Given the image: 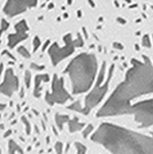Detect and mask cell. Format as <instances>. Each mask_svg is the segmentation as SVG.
Listing matches in <instances>:
<instances>
[{
	"label": "cell",
	"mask_w": 153,
	"mask_h": 154,
	"mask_svg": "<svg viewBox=\"0 0 153 154\" xmlns=\"http://www.w3.org/2000/svg\"><path fill=\"white\" fill-rule=\"evenodd\" d=\"M8 147H9V153H11V154H15V153H14V152H15V149H17V151H20L21 153H23V152H22V149H21V147H20L19 145H17V144H16L14 140L9 141Z\"/></svg>",
	"instance_id": "4fadbf2b"
},
{
	"label": "cell",
	"mask_w": 153,
	"mask_h": 154,
	"mask_svg": "<svg viewBox=\"0 0 153 154\" xmlns=\"http://www.w3.org/2000/svg\"><path fill=\"white\" fill-rule=\"evenodd\" d=\"M45 99H46V101L50 105L64 103L66 101H68V100L71 99L69 93L64 88V78L62 77L54 76L53 84H52V92L46 93Z\"/></svg>",
	"instance_id": "52a82bcc"
},
{
	"label": "cell",
	"mask_w": 153,
	"mask_h": 154,
	"mask_svg": "<svg viewBox=\"0 0 153 154\" xmlns=\"http://www.w3.org/2000/svg\"><path fill=\"white\" fill-rule=\"evenodd\" d=\"M22 121L26 123V125H27V134H30V124H29V122L27 121L26 117H22Z\"/></svg>",
	"instance_id": "44dd1931"
},
{
	"label": "cell",
	"mask_w": 153,
	"mask_h": 154,
	"mask_svg": "<svg viewBox=\"0 0 153 154\" xmlns=\"http://www.w3.org/2000/svg\"><path fill=\"white\" fill-rule=\"evenodd\" d=\"M55 151L58 152V154H61V151H62V144H61V143H57V145H55Z\"/></svg>",
	"instance_id": "d6986e66"
},
{
	"label": "cell",
	"mask_w": 153,
	"mask_h": 154,
	"mask_svg": "<svg viewBox=\"0 0 153 154\" xmlns=\"http://www.w3.org/2000/svg\"><path fill=\"white\" fill-rule=\"evenodd\" d=\"M55 122H57V125L59 127V129H62V123L67 122L69 124L70 132H76V131L81 130L82 128H84V124L81 122H78L77 119L70 120L69 116L61 115V114H57V115H55Z\"/></svg>",
	"instance_id": "8fae6325"
},
{
	"label": "cell",
	"mask_w": 153,
	"mask_h": 154,
	"mask_svg": "<svg viewBox=\"0 0 153 154\" xmlns=\"http://www.w3.org/2000/svg\"><path fill=\"white\" fill-rule=\"evenodd\" d=\"M64 40H66V46H64V47H59L57 43H53L51 47L48 48V54H50V58L52 60V63L54 64V66H57L64 58L69 57L70 54L75 51L76 47H81L84 44L81 35H78L77 39L74 40V39H71V35L68 33L64 37Z\"/></svg>",
	"instance_id": "5b68a950"
},
{
	"label": "cell",
	"mask_w": 153,
	"mask_h": 154,
	"mask_svg": "<svg viewBox=\"0 0 153 154\" xmlns=\"http://www.w3.org/2000/svg\"><path fill=\"white\" fill-rule=\"evenodd\" d=\"M36 2L37 0H8L4 6V13L9 16H14L16 14L23 13L29 7H33Z\"/></svg>",
	"instance_id": "ba28073f"
},
{
	"label": "cell",
	"mask_w": 153,
	"mask_h": 154,
	"mask_svg": "<svg viewBox=\"0 0 153 154\" xmlns=\"http://www.w3.org/2000/svg\"><path fill=\"white\" fill-rule=\"evenodd\" d=\"M145 93H153V64L144 55V62L136 59L131 61V68L127 71L126 79L117 85L108 100L98 110L97 117L127 114L131 106L130 101Z\"/></svg>",
	"instance_id": "6da1fadb"
},
{
	"label": "cell",
	"mask_w": 153,
	"mask_h": 154,
	"mask_svg": "<svg viewBox=\"0 0 153 154\" xmlns=\"http://www.w3.org/2000/svg\"><path fill=\"white\" fill-rule=\"evenodd\" d=\"M91 139L112 154H153V134L142 135L113 123H101Z\"/></svg>",
	"instance_id": "7a4b0ae2"
},
{
	"label": "cell",
	"mask_w": 153,
	"mask_h": 154,
	"mask_svg": "<svg viewBox=\"0 0 153 154\" xmlns=\"http://www.w3.org/2000/svg\"><path fill=\"white\" fill-rule=\"evenodd\" d=\"M117 21H119L120 23H122V24H124V23H126V21H124V20H123V19H120V17L117 19Z\"/></svg>",
	"instance_id": "603a6c76"
},
{
	"label": "cell",
	"mask_w": 153,
	"mask_h": 154,
	"mask_svg": "<svg viewBox=\"0 0 153 154\" xmlns=\"http://www.w3.org/2000/svg\"><path fill=\"white\" fill-rule=\"evenodd\" d=\"M17 52H19L20 54H22L23 57H26V58H30V53L28 51H26L24 47H19V48H17Z\"/></svg>",
	"instance_id": "9a60e30c"
},
{
	"label": "cell",
	"mask_w": 153,
	"mask_h": 154,
	"mask_svg": "<svg viewBox=\"0 0 153 154\" xmlns=\"http://www.w3.org/2000/svg\"><path fill=\"white\" fill-rule=\"evenodd\" d=\"M28 31H29V26H27L26 21L19 22L16 24V32L8 36V45H9V47L13 48V47H15V45L17 43L28 38V36H29Z\"/></svg>",
	"instance_id": "30bf717a"
},
{
	"label": "cell",
	"mask_w": 153,
	"mask_h": 154,
	"mask_svg": "<svg viewBox=\"0 0 153 154\" xmlns=\"http://www.w3.org/2000/svg\"><path fill=\"white\" fill-rule=\"evenodd\" d=\"M26 84L28 88L30 86V72H29V71L26 72Z\"/></svg>",
	"instance_id": "ffe728a7"
},
{
	"label": "cell",
	"mask_w": 153,
	"mask_h": 154,
	"mask_svg": "<svg viewBox=\"0 0 153 154\" xmlns=\"http://www.w3.org/2000/svg\"><path fill=\"white\" fill-rule=\"evenodd\" d=\"M152 8H153V7H152Z\"/></svg>",
	"instance_id": "4316f807"
},
{
	"label": "cell",
	"mask_w": 153,
	"mask_h": 154,
	"mask_svg": "<svg viewBox=\"0 0 153 154\" xmlns=\"http://www.w3.org/2000/svg\"><path fill=\"white\" fill-rule=\"evenodd\" d=\"M126 1H127V2H130V0H126Z\"/></svg>",
	"instance_id": "484cf974"
},
{
	"label": "cell",
	"mask_w": 153,
	"mask_h": 154,
	"mask_svg": "<svg viewBox=\"0 0 153 154\" xmlns=\"http://www.w3.org/2000/svg\"><path fill=\"white\" fill-rule=\"evenodd\" d=\"M88 1H89V2H90V5H91V6H92V7H95V4H93V1H92V0H88Z\"/></svg>",
	"instance_id": "d4e9b609"
},
{
	"label": "cell",
	"mask_w": 153,
	"mask_h": 154,
	"mask_svg": "<svg viewBox=\"0 0 153 154\" xmlns=\"http://www.w3.org/2000/svg\"><path fill=\"white\" fill-rule=\"evenodd\" d=\"M105 67H106V63L104 62L101 66V70L99 72V76L97 78L95 89L90 92L89 96H86L85 101H84L83 108L77 109V112L83 113L84 115H88L90 112H91V109L101 101V99L104 98L105 93L108 90V85H109V82H111V78H112V74H113V71H114V64L111 67V69H109V75L107 76V79H106V81H105Z\"/></svg>",
	"instance_id": "277c9868"
},
{
	"label": "cell",
	"mask_w": 153,
	"mask_h": 154,
	"mask_svg": "<svg viewBox=\"0 0 153 154\" xmlns=\"http://www.w3.org/2000/svg\"><path fill=\"white\" fill-rule=\"evenodd\" d=\"M127 114H133L135 120L140 123L142 128L153 125V99L144 100L130 106Z\"/></svg>",
	"instance_id": "8992f818"
},
{
	"label": "cell",
	"mask_w": 153,
	"mask_h": 154,
	"mask_svg": "<svg viewBox=\"0 0 153 154\" xmlns=\"http://www.w3.org/2000/svg\"><path fill=\"white\" fill-rule=\"evenodd\" d=\"M9 26V23H7L6 20H2V22H1V31H6V29Z\"/></svg>",
	"instance_id": "ac0fdd59"
},
{
	"label": "cell",
	"mask_w": 153,
	"mask_h": 154,
	"mask_svg": "<svg viewBox=\"0 0 153 154\" xmlns=\"http://www.w3.org/2000/svg\"><path fill=\"white\" fill-rule=\"evenodd\" d=\"M76 151L77 153L76 154H85V151H86V147L84 146L83 144H81V143H76Z\"/></svg>",
	"instance_id": "5bb4252c"
},
{
	"label": "cell",
	"mask_w": 153,
	"mask_h": 154,
	"mask_svg": "<svg viewBox=\"0 0 153 154\" xmlns=\"http://www.w3.org/2000/svg\"><path fill=\"white\" fill-rule=\"evenodd\" d=\"M114 46H115V47H120V48H123V46L120 45V44H117V43H115Z\"/></svg>",
	"instance_id": "cb8c5ba5"
},
{
	"label": "cell",
	"mask_w": 153,
	"mask_h": 154,
	"mask_svg": "<svg viewBox=\"0 0 153 154\" xmlns=\"http://www.w3.org/2000/svg\"><path fill=\"white\" fill-rule=\"evenodd\" d=\"M143 45L145 47H150L151 46V42H150V36L148 35H145L143 37Z\"/></svg>",
	"instance_id": "2e32d148"
},
{
	"label": "cell",
	"mask_w": 153,
	"mask_h": 154,
	"mask_svg": "<svg viewBox=\"0 0 153 154\" xmlns=\"http://www.w3.org/2000/svg\"><path fill=\"white\" fill-rule=\"evenodd\" d=\"M48 79H50L48 75H39V76H36L35 92H33L35 97H39V93H40V84L43 83V82H47Z\"/></svg>",
	"instance_id": "7c38bea8"
},
{
	"label": "cell",
	"mask_w": 153,
	"mask_h": 154,
	"mask_svg": "<svg viewBox=\"0 0 153 154\" xmlns=\"http://www.w3.org/2000/svg\"><path fill=\"white\" fill-rule=\"evenodd\" d=\"M91 131H92V125H89L88 128H86V129H85V130H84L83 136H84V137H86V136L89 135V134H90V132H91Z\"/></svg>",
	"instance_id": "7402d4cb"
},
{
	"label": "cell",
	"mask_w": 153,
	"mask_h": 154,
	"mask_svg": "<svg viewBox=\"0 0 153 154\" xmlns=\"http://www.w3.org/2000/svg\"><path fill=\"white\" fill-rule=\"evenodd\" d=\"M17 90H19V79L15 76L13 69L9 68L4 75V79L1 83V93L4 96L11 97Z\"/></svg>",
	"instance_id": "9c48e42d"
},
{
	"label": "cell",
	"mask_w": 153,
	"mask_h": 154,
	"mask_svg": "<svg viewBox=\"0 0 153 154\" xmlns=\"http://www.w3.org/2000/svg\"><path fill=\"white\" fill-rule=\"evenodd\" d=\"M39 46H40V40H39L38 37H36L35 40H33V51L36 52L37 50L39 48Z\"/></svg>",
	"instance_id": "e0dca14e"
},
{
	"label": "cell",
	"mask_w": 153,
	"mask_h": 154,
	"mask_svg": "<svg viewBox=\"0 0 153 154\" xmlns=\"http://www.w3.org/2000/svg\"><path fill=\"white\" fill-rule=\"evenodd\" d=\"M71 82V89L75 94L90 90L97 74V58L95 54L82 53L70 61L64 71Z\"/></svg>",
	"instance_id": "3957f363"
}]
</instances>
